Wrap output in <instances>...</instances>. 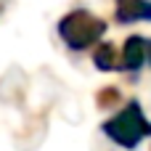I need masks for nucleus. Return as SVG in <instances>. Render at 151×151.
<instances>
[{
    "mask_svg": "<svg viewBox=\"0 0 151 151\" xmlns=\"http://www.w3.org/2000/svg\"><path fill=\"white\" fill-rule=\"evenodd\" d=\"M104 133H106L111 141H117L119 146L135 149L138 141L146 138V135L151 133V125L143 119L141 106H138V104H130L127 109H122L114 119H109V122L104 125Z\"/></svg>",
    "mask_w": 151,
    "mask_h": 151,
    "instance_id": "obj_1",
    "label": "nucleus"
},
{
    "mask_svg": "<svg viewBox=\"0 0 151 151\" xmlns=\"http://www.w3.org/2000/svg\"><path fill=\"white\" fill-rule=\"evenodd\" d=\"M104 29H106V24L98 21L96 16L85 13V11L69 13V16H64L61 24H58V32H61L64 42H66L69 48H74V50L88 48L90 42H96V40L104 35Z\"/></svg>",
    "mask_w": 151,
    "mask_h": 151,
    "instance_id": "obj_2",
    "label": "nucleus"
},
{
    "mask_svg": "<svg viewBox=\"0 0 151 151\" xmlns=\"http://www.w3.org/2000/svg\"><path fill=\"white\" fill-rule=\"evenodd\" d=\"M119 21H151V0H117Z\"/></svg>",
    "mask_w": 151,
    "mask_h": 151,
    "instance_id": "obj_3",
    "label": "nucleus"
},
{
    "mask_svg": "<svg viewBox=\"0 0 151 151\" xmlns=\"http://www.w3.org/2000/svg\"><path fill=\"white\" fill-rule=\"evenodd\" d=\"M143 61H146V42H143V37H130L127 45H125V66L138 69Z\"/></svg>",
    "mask_w": 151,
    "mask_h": 151,
    "instance_id": "obj_4",
    "label": "nucleus"
},
{
    "mask_svg": "<svg viewBox=\"0 0 151 151\" xmlns=\"http://www.w3.org/2000/svg\"><path fill=\"white\" fill-rule=\"evenodd\" d=\"M146 58H149V64H151V42L146 45Z\"/></svg>",
    "mask_w": 151,
    "mask_h": 151,
    "instance_id": "obj_5",
    "label": "nucleus"
}]
</instances>
